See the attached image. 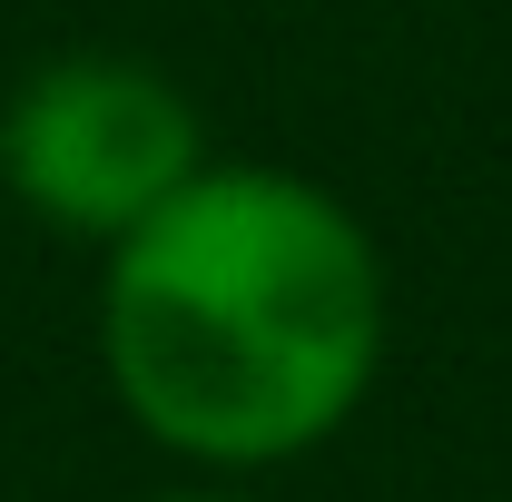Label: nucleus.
Returning a JSON list of instances; mask_svg holds the SVG:
<instances>
[{
  "label": "nucleus",
  "mask_w": 512,
  "mask_h": 502,
  "mask_svg": "<svg viewBox=\"0 0 512 502\" xmlns=\"http://www.w3.org/2000/svg\"><path fill=\"white\" fill-rule=\"evenodd\" d=\"M207 158L197 99L138 50H60L0 99V188L89 247L148 227Z\"/></svg>",
  "instance_id": "obj_2"
},
{
  "label": "nucleus",
  "mask_w": 512,
  "mask_h": 502,
  "mask_svg": "<svg viewBox=\"0 0 512 502\" xmlns=\"http://www.w3.org/2000/svg\"><path fill=\"white\" fill-rule=\"evenodd\" d=\"M148 502H247V493H227V483H178V493H148Z\"/></svg>",
  "instance_id": "obj_3"
},
{
  "label": "nucleus",
  "mask_w": 512,
  "mask_h": 502,
  "mask_svg": "<svg viewBox=\"0 0 512 502\" xmlns=\"http://www.w3.org/2000/svg\"><path fill=\"white\" fill-rule=\"evenodd\" d=\"M99 256V375L168 463L276 473L384 375V247L296 168L207 158Z\"/></svg>",
  "instance_id": "obj_1"
}]
</instances>
